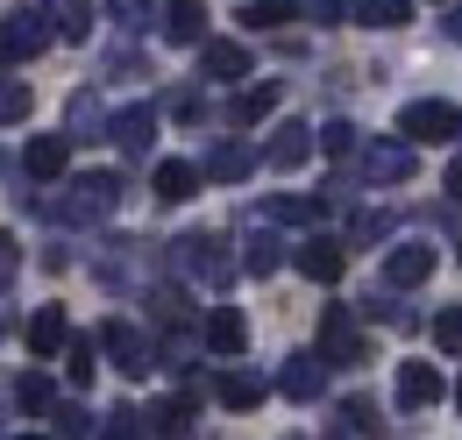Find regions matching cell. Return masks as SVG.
Wrapping results in <instances>:
<instances>
[{"label": "cell", "mask_w": 462, "mask_h": 440, "mask_svg": "<svg viewBox=\"0 0 462 440\" xmlns=\"http://www.w3.org/2000/svg\"><path fill=\"white\" fill-rule=\"evenodd\" d=\"M7 277H14V242L0 234V284H7Z\"/></svg>", "instance_id": "obj_36"}, {"label": "cell", "mask_w": 462, "mask_h": 440, "mask_svg": "<svg viewBox=\"0 0 462 440\" xmlns=\"http://www.w3.org/2000/svg\"><path fill=\"white\" fill-rule=\"evenodd\" d=\"M363 164H370V178H384V185H399L405 170H412V157H405V150H370Z\"/></svg>", "instance_id": "obj_22"}, {"label": "cell", "mask_w": 462, "mask_h": 440, "mask_svg": "<svg viewBox=\"0 0 462 440\" xmlns=\"http://www.w3.org/2000/svg\"><path fill=\"white\" fill-rule=\"evenodd\" d=\"M107 348H115V362L128 370V377L150 370V348H143V334H135V327H121V320H115V327H107Z\"/></svg>", "instance_id": "obj_12"}, {"label": "cell", "mask_w": 462, "mask_h": 440, "mask_svg": "<svg viewBox=\"0 0 462 440\" xmlns=\"http://www.w3.org/2000/svg\"><path fill=\"white\" fill-rule=\"evenodd\" d=\"M313 14H320V22H335V14H348V0H313Z\"/></svg>", "instance_id": "obj_35"}, {"label": "cell", "mask_w": 462, "mask_h": 440, "mask_svg": "<svg viewBox=\"0 0 462 440\" xmlns=\"http://www.w3.org/2000/svg\"><path fill=\"white\" fill-rule=\"evenodd\" d=\"M356 14H363L370 29H405V14H412V0H356Z\"/></svg>", "instance_id": "obj_19"}, {"label": "cell", "mask_w": 462, "mask_h": 440, "mask_svg": "<svg viewBox=\"0 0 462 440\" xmlns=\"http://www.w3.org/2000/svg\"><path fill=\"white\" fill-rule=\"evenodd\" d=\"M115 14L128 22V29H143V14H150V0H115Z\"/></svg>", "instance_id": "obj_34"}, {"label": "cell", "mask_w": 462, "mask_h": 440, "mask_svg": "<svg viewBox=\"0 0 462 440\" xmlns=\"http://www.w3.org/2000/svg\"><path fill=\"white\" fill-rule=\"evenodd\" d=\"M22 405H51V377H22Z\"/></svg>", "instance_id": "obj_33"}, {"label": "cell", "mask_w": 462, "mask_h": 440, "mask_svg": "<svg viewBox=\"0 0 462 440\" xmlns=\"http://www.w3.org/2000/svg\"><path fill=\"white\" fill-rule=\"evenodd\" d=\"M249 164H256V150H249V142H228V150H214V157H207V178L235 185V178H249Z\"/></svg>", "instance_id": "obj_15"}, {"label": "cell", "mask_w": 462, "mask_h": 440, "mask_svg": "<svg viewBox=\"0 0 462 440\" xmlns=\"http://www.w3.org/2000/svg\"><path fill=\"white\" fill-rule=\"evenodd\" d=\"M207 348H214V355H242V348H249V320H242L235 306L207 313Z\"/></svg>", "instance_id": "obj_6"}, {"label": "cell", "mask_w": 462, "mask_h": 440, "mask_svg": "<svg viewBox=\"0 0 462 440\" xmlns=\"http://www.w3.org/2000/svg\"><path fill=\"white\" fill-rule=\"evenodd\" d=\"M441 29H448V43H462V7H448V14H441Z\"/></svg>", "instance_id": "obj_37"}, {"label": "cell", "mask_w": 462, "mask_h": 440, "mask_svg": "<svg viewBox=\"0 0 462 440\" xmlns=\"http://www.w3.org/2000/svg\"><path fill=\"white\" fill-rule=\"evenodd\" d=\"M150 135H157V114H150V107H121L115 114V142L128 150V157H143V150H150Z\"/></svg>", "instance_id": "obj_11"}, {"label": "cell", "mask_w": 462, "mask_h": 440, "mask_svg": "<svg viewBox=\"0 0 462 440\" xmlns=\"http://www.w3.org/2000/svg\"><path fill=\"white\" fill-rule=\"evenodd\" d=\"M291 14H299V0H249V7H242L249 29H278V22H291Z\"/></svg>", "instance_id": "obj_21"}, {"label": "cell", "mask_w": 462, "mask_h": 440, "mask_svg": "<svg viewBox=\"0 0 462 440\" xmlns=\"http://www.w3.org/2000/svg\"><path fill=\"white\" fill-rule=\"evenodd\" d=\"M434 348L462 355V306H441V313H434Z\"/></svg>", "instance_id": "obj_23"}, {"label": "cell", "mask_w": 462, "mask_h": 440, "mask_svg": "<svg viewBox=\"0 0 462 440\" xmlns=\"http://www.w3.org/2000/svg\"><path fill=\"white\" fill-rule=\"evenodd\" d=\"M29 114V86L22 78H0V121H22Z\"/></svg>", "instance_id": "obj_28"}, {"label": "cell", "mask_w": 462, "mask_h": 440, "mask_svg": "<svg viewBox=\"0 0 462 440\" xmlns=\"http://www.w3.org/2000/svg\"><path fill=\"white\" fill-rule=\"evenodd\" d=\"M58 29L64 36H86V29H93V7H86V0H58Z\"/></svg>", "instance_id": "obj_27"}, {"label": "cell", "mask_w": 462, "mask_h": 440, "mask_svg": "<svg viewBox=\"0 0 462 440\" xmlns=\"http://www.w3.org/2000/svg\"><path fill=\"white\" fill-rule=\"evenodd\" d=\"M342 242H320V234H313V242H299V270L313 277V284H335V277H342Z\"/></svg>", "instance_id": "obj_7"}, {"label": "cell", "mask_w": 462, "mask_h": 440, "mask_svg": "<svg viewBox=\"0 0 462 440\" xmlns=\"http://www.w3.org/2000/svg\"><path fill=\"white\" fill-rule=\"evenodd\" d=\"M448 192H456V199H462V157H456V164H448Z\"/></svg>", "instance_id": "obj_38"}, {"label": "cell", "mask_w": 462, "mask_h": 440, "mask_svg": "<svg viewBox=\"0 0 462 440\" xmlns=\"http://www.w3.org/2000/svg\"><path fill=\"white\" fill-rule=\"evenodd\" d=\"M271 107H278V86H249L235 114H242V121H256V114H271Z\"/></svg>", "instance_id": "obj_30"}, {"label": "cell", "mask_w": 462, "mask_h": 440, "mask_svg": "<svg viewBox=\"0 0 462 440\" xmlns=\"http://www.w3.org/2000/svg\"><path fill=\"white\" fill-rule=\"evenodd\" d=\"M164 36L171 43H199L207 36V0H171L164 7Z\"/></svg>", "instance_id": "obj_10"}, {"label": "cell", "mask_w": 462, "mask_h": 440, "mask_svg": "<svg viewBox=\"0 0 462 440\" xmlns=\"http://www.w3.org/2000/svg\"><path fill=\"white\" fill-rule=\"evenodd\" d=\"M434 398H441V370H434V362H405L399 370V405L420 412V405H434Z\"/></svg>", "instance_id": "obj_4"}, {"label": "cell", "mask_w": 462, "mask_h": 440, "mask_svg": "<svg viewBox=\"0 0 462 440\" xmlns=\"http://www.w3.org/2000/svg\"><path fill=\"white\" fill-rule=\"evenodd\" d=\"M342 412H348V426H356V434H377V405H370V398H348Z\"/></svg>", "instance_id": "obj_32"}, {"label": "cell", "mask_w": 462, "mask_h": 440, "mask_svg": "<svg viewBox=\"0 0 462 440\" xmlns=\"http://www.w3.org/2000/svg\"><path fill=\"white\" fill-rule=\"evenodd\" d=\"M456 398H462V390H456Z\"/></svg>", "instance_id": "obj_40"}, {"label": "cell", "mask_w": 462, "mask_h": 440, "mask_svg": "<svg viewBox=\"0 0 462 440\" xmlns=\"http://www.w3.org/2000/svg\"><path fill=\"white\" fill-rule=\"evenodd\" d=\"M399 128L412 135V142H441V135H456V128H462V114L448 107V100H420V107L399 114Z\"/></svg>", "instance_id": "obj_2"}, {"label": "cell", "mask_w": 462, "mask_h": 440, "mask_svg": "<svg viewBox=\"0 0 462 440\" xmlns=\"http://www.w3.org/2000/svg\"><path fill=\"white\" fill-rule=\"evenodd\" d=\"M320 384H328V377H320V355H291V362H285V390L299 398V405L320 398Z\"/></svg>", "instance_id": "obj_14"}, {"label": "cell", "mask_w": 462, "mask_h": 440, "mask_svg": "<svg viewBox=\"0 0 462 440\" xmlns=\"http://www.w3.org/2000/svg\"><path fill=\"white\" fill-rule=\"evenodd\" d=\"M58 341H64V313H58V306H43V313L29 320V348H36V355H51Z\"/></svg>", "instance_id": "obj_20"}, {"label": "cell", "mask_w": 462, "mask_h": 440, "mask_svg": "<svg viewBox=\"0 0 462 440\" xmlns=\"http://www.w3.org/2000/svg\"><path fill=\"white\" fill-rule=\"evenodd\" d=\"M320 341H328L342 362H363V341H356V327H348L342 313H328V320H320Z\"/></svg>", "instance_id": "obj_18"}, {"label": "cell", "mask_w": 462, "mask_h": 440, "mask_svg": "<svg viewBox=\"0 0 462 440\" xmlns=\"http://www.w3.org/2000/svg\"><path fill=\"white\" fill-rule=\"evenodd\" d=\"M192 192H199V170H192V164H164V170H157V199H171V206H178V199H192Z\"/></svg>", "instance_id": "obj_17"}, {"label": "cell", "mask_w": 462, "mask_h": 440, "mask_svg": "<svg viewBox=\"0 0 462 440\" xmlns=\"http://www.w3.org/2000/svg\"><path fill=\"white\" fill-rule=\"evenodd\" d=\"M306 157H313V128H306V121H285V128L271 135V164H278V170H299Z\"/></svg>", "instance_id": "obj_8"}, {"label": "cell", "mask_w": 462, "mask_h": 440, "mask_svg": "<svg viewBox=\"0 0 462 440\" xmlns=\"http://www.w3.org/2000/svg\"><path fill=\"white\" fill-rule=\"evenodd\" d=\"M199 71H207V78H242V71H249V50H242V43H207V50H199Z\"/></svg>", "instance_id": "obj_13"}, {"label": "cell", "mask_w": 462, "mask_h": 440, "mask_svg": "<svg viewBox=\"0 0 462 440\" xmlns=\"http://www.w3.org/2000/svg\"><path fill=\"white\" fill-rule=\"evenodd\" d=\"M320 150H328V157H348V150H356V128H348V121L320 128Z\"/></svg>", "instance_id": "obj_31"}, {"label": "cell", "mask_w": 462, "mask_h": 440, "mask_svg": "<svg viewBox=\"0 0 462 440\" xmlns=\"http://www.w3.org/2000/svg\"><path fill=\"white\" fill-rule=\"evenodd\" d=\"M93 370H100V348H93V334H79L71 341V384H93Z\"/></svg>", "instance_id": "obj_25"}, {"label": "cell", "mask_w": 462, "mask_h": 440, "mask_svg": "<svg viewBox=\"0 0 462 440\" xmlns=\"http://www.w3.org/2000/svg\"><path fill=\"white\" fill-rule=\"evenodd\" d=\"M256 398H263V384H256V377H221V405H235V412H249Z\"/></svg>", "instance_id": "obj_26"}, {"label": "cell", "mask_w": 462, "mask_h": 440, "mask_svg": "<svg viewBox=\"0 0 462 440\" xmlns=\"http://www.w3.org/2000/svg\"><path fill=\"white\" fill-rule=\"evenodd\" d=\"M242 263H249V270H256V277H271V270H278V242H271V234H256Z\"/></svg>", "instance_id": "obj_29"}, {"label": "cell", "mask_w": 462, "mask_h": 440, "mask_svg": "<svg viewBox=\"0 0 462 440\" xmlns=\"http://www.w3.org/2000/svg\"><path fill=\"white\" fill-rule=\"evenodd\" d=\"M150 426H157V434H185V426H192V398H171V405H157V412H150Z\"/></svg>", "instance_id": "obj_24"}, {"label": "cell", "mask_w": 462, "mask_h": 440, "mask_svg": "<svg viewBox=\"0 0 462 440\" xmlns=\"http://www.w3.org/2000/svg\"><path fill=\"white\" fill-rule=\"evenodd\" d=\"M384 277H392V284H427V277H434V249H427V242L392 249V256H384Z\"/></svg>", "instance_id": "obj_5"}, {"label": "cell", "mask_w": 462, "mask_h": 440, "mask_svg": "<svg viewBox=\"0 0 462 440\" xmlns=\"http://www.w3.org/2000/svg\"><path fill=\"white\" fill-rule=\"evenodd\" d=\"M178 249H185V270H199V277H228V256H221L228 242H221V234H185Z\"/></svg>", "instance_id": "obj_9"}, {"label": "cell", "mask_w": 462, "mask_h": 440, "mask_svg": "<svg viewBox=\"0 0 462 440\" xmlns=\"http://www.w3.org/2000/svg\"><path fill=\"white\" fill-rule=\"evenodd\" d=\"M14 440H43V434H14Z\"/></svg>", "instance_id": "obj_39"}, {"label": "cell", "mask_w": 462, "mask_h": 440, "mask_svg": "<svg viewBox=\"0 0 462 440\" xmlns=\"http://www.w3.org/2000/svg\"><path fill=\"white\" fill-rule=\"evenodd\" d=\"M43 50H51L43 14H36V7H14V14L0 22V57H43Z\"/></svg>", "instance_id": "obj_1"}, {"label": "cell", "mask_w": 462, "mask_h": 440, "mask_svg": "<svg viewBox=\"0 0 462 440\" xmlns=\"http://www.w3.org/2000/svg\"><path fill=\"white\" fill-rule=\"evenodd\" d=\"M115 199H121V178H107V170H100V178H79V185H71L64 214H71V220H100Z\"/></svg>", "instance_id": "obj_3"}, {"label": "cell", "mask_w": 462, "mask_h": 440, "mask_svg": "<svg viewBox=\"0 0 462 440\" xmlns=\"http://www.w3.org/2000/svg\"><path fill=\"white\" fill-rule=\"evenodd\" d=\"M64 157H71V150H64V135H36V142H29V178H58Z\"/></svg>", "instance_id": "obj_16"}]
</instances>
